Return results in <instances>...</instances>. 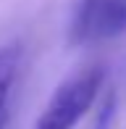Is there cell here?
<instances>
[{
    "instance_id": "cell-4",
    "label": "cell",
    "mask_w": 126,
    "mask_h": 129,
    "mask_svg": "<svg viewBox=\"0 0 126 129\" xmlns=\"http://www.w3.org/2000/svg\"><path fill=\"white\" fill-rule=\"evenodd\" d=\"M0 126H3V121H0Z\"/></svg>"
},
{
    "instance_id": "cell-3",
    "label": "cell",
    "mask_w": 126,
    "mask_h": 129,
    "mask_svg": "<svg viewBox=\"0 0 126 129\" xmlns=\"http://www.w3.org/2000/svg\"><path fill=\"white\" fill-rule=\"evenodd\" d=\"M16 66H19V53L13 48H3L0 50V121H3V108L8 100L11 84L16 79Z\"/></svg>"
},
{
    "instance_id": "cell-1",
    "label": "cell",
    "mask_w": 126,
    "mask_h": 129,
    "mask_svg": "<svg viewBox=\"0 0 126 129\" xmlns=\"http://www.w3.org/2000/svg\"><path fill=\"white\" fill-rule=\"evenodd\" d=\"M100 84H102L100 69H87V71L71 77L68 82H63L53 92L47 108L42 111L34 129H71L92 108V103L97 100V92H100Z\"/></svg>"
},
{
    "instance_id": "cell-2",
    "label": "cell",
    "mask_w": 126,
    "mask_h": 129,
    "mask_svg": "<svg viewBox=\"0 0 126 129\" xmlns=\"http://www.w3.org/2000/svg\"><path fill=\"white\" fill-rule=\"evenodd\" d=\"M126 32V0H79L71 19V42L95 45Z\"/></svg>"
}]
</instances>
